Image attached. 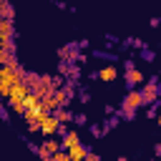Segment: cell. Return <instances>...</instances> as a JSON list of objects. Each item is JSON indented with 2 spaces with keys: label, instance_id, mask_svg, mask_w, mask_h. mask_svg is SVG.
Here are the masks:
<instances>
[{
  "label": "cell",
  "instance_id": "5",
  "mask_svg": "<svg viewBox=\"0 0 161 161\" xmlns=\"http://www.w3.org/2000/svg\"><path fill=\"white\" fill-rule=\"evenodd\" d=\"M60 146H63L60 141H45V143H43V146H38L35 151H38V153H40L43 158H50V156H53L55 151H60Z\"/></svg>",
  "mask_w": 161,
  "mask_h": 161
},
{
  "label": "cell",
  "instance_id": "9",
  "mask_svg": "<svg viewBox=\"0 0 161 161\" xmlns=\"http://www.w3.org/2000/svg\"><path fill=\"white\" fill-rule=\"evenodd\" d=\"M60 143H63V148H70V146H75V143H80V141H78V133H75V131H68Z\"/></svg>",
  "mask_w": 161,
  "mask_h": 161
},
{
  "label": "cell",
  "instance_id": "14",
  "mask_svg": "<svg viewBox=\"0 0 161 161\" xmlns=\"http://www.w3.org/2000/svg\"><path fill=\"white\" fill-rule=\"evenodd\" d=\"M88 161H98V153H93V151H88V156H86Z\"/></svg>",
  "mask_w": 161,
  "mask_h": 161
},
{
  "label": "cell",
  "instance_id": "6",
  "mask_svg": "<svg viewBox=\"0 0 161 161\" xmlns=\"http://www.w3.org/2000/svg\"><path fill=\"white\" fill-rule=\"evenodd\" d=\"M68 151V156H70V161H83L86 156H88V151L80 146V143H75V146H70V148H65Z\"/></svg>",
  "mask_w": 161,
  "mask_h": 161
},
{
  "label": "cell",
  "instance_id": "8",
  "mask_svg": "<svg viewBox=\"0 0 161 161\" xmlns=\"http://www.w3.org/2000/svg\"><path fill=\"white\" fill-rule=\"evenodd\" d=\"M141 93H143V101L148 103V101H153V98H156L158 88H156V83H148V86H143V88H141Z\"/></svg>",
  "mask_w": 161,
  "mask_h": 161
},
{
  "label": "cell",
  "instance_id": "4",
  "mask_svg": "<svg viewBox=\"0 0 161 161\" xmlns=\"http://www.w3.org/2000/svg\"><path fill=\"white\" fill-rule=\"evenodd\" d=\"M0 43H13V20L0 18Z\"/></svg>",
  "mask_w": 161,
  "mask_h": 161
},
{
  "label": "cell",
  "instance_id": "16",
  "mask_svg": "<svg viewBox=\"0 0 161 161\" xmlns=\"http://www.w3.org/2000/svg\"><path fill=\"white\" fill-rule=\"evenodd\" d=\"M0 3H8V0H0Z\"/></svg>",
  "mask_w": 161,
  "mask_h": 161
},
{
  "label": "cell",
  "instance_id": "3",
  "mask_svg": "<svg viewBox=\"0 0 161 161\" xmlns=\"http://www.w3.org/2000/svg\"><path fill=\"white\" fill-rule=\"evenodd\" d=\"M58 131H63V123L58 121V116L55 113H45V118L40 121V133L43 136H53Z\"/></svg>",
  "mask_w": 161,
  "mask_h": 161
},
{
  "label": "cell",
  "instance_id": "7",
  "mask_svg": "<svg viewBox=\"0 0 161 161\" xmlns=\"http://www.w3.org/2000/svg\"><path fill=\"white\" fill-rule=\"evenodd\" d=\"M126 80H128L131 86H141V83H143V73H141V70H136V68H128Z\"/></svg>",
  "mask_w": 161,
  "mask_h": 161
},
{
  "label": "cell",
  "instance_id": "13",
  "mask_svg": "<svg viewBox=\"0 0 161 161\" xmlns=\"http://www.w3.org/2000/svg\"><path fill=\"white\" fill-rule=\"evenodd\" d=\"M50 161H70V156H68V151H55L50 156Z\"/></svg>",
  "mask_w": 161,
  "mask_h": 161
},
{
  "label": "cell",
  "instance_id": "1",
  "mask_svg": "<svg viewBox=\"0 0 161 161\" xmlns=\"http://www.w3.org/2000/svg\"><path fill=\"white\" fill-rule=\"evenodd\" d=\"M23 78H25V70H23V65L18 60L3 63V68H0V96H3V101H8L13 86L18 80H23Z\"/></svg>",
  "mask_w": 161,
  "mask_h": 161
},
{
  "label": "cell",
  "instance_id": "11",
  "mask_svg": "<svg viewBox=\"0 0 161 161\" xmlns=\"http://www.w3.org/2000/svg\"><path fill=\"white\" fill-rule=\"evenodd\" d=\"M0 18L13 20V5H10V0H8V3H0Z\"/></svg>",
  "mask_w": 161,
  "mask_h": 161
},
{
  "label": "cell",
  "instance_id": "10",
  "mask_svg": "<svg viewBox=\"0 0 161 161\" xmlns=\"http://www.w3.org/2000/svg\"><path fill=\"white\" fill-rule=\"evenodd\" d=\"M116 73H118V70H116L113 65H108V68H103V70H98L96 75H98L101 80H113V78H116Z\"/></svg>",
  "mask_w": 161,
  "mask_h": 161
},
{
  "label": "cell",
  "instance_id": "2",
  "mask_svg": "<svg viewBox=\"0 0 161 161\" xmlns=\"http://www.w3.org/2000/svg\"><path fill=\"white\" fill-rule=\"evenodd\" d=\"M143 103H146V101H143V93H141V91H131V93L126 96V101H123V106H121V108H123V113H126V116H133V111H136V108H141Z\"/></svg>",
  "mask_w": 161,
  "mask_h": 161
},
{
  "label": "cell",
  "instance_id": "12",
  "mask_svg": "<svg viewBox=\"0 0 161 161\" xmlns=\"http://www.w3.org/2000/svg\"><path fill=\"white\" fill-rule=\"evenodd\" d=\"M55 116H58V121H60V123H65V121H70V118H73V116H70V111H68L65 106H60V108L55 111Z\"/></svg>",
  "mask_w": 161,
  "mask_h": 161
},
{
  "label": "cell",
  "instance_id": "15",
  "mask_svg": "<svg viewBox=\"0 0 161 161\" xmlns=\"http://www.w3.org/2000/svg\"><path fill=\"white\" fill-rule=\"evenodd\" d=\"M158 126H161V116H158Z\"/></svg>",
  "mask_w": 161,
  "mask_h": 161
}]
</instances>
